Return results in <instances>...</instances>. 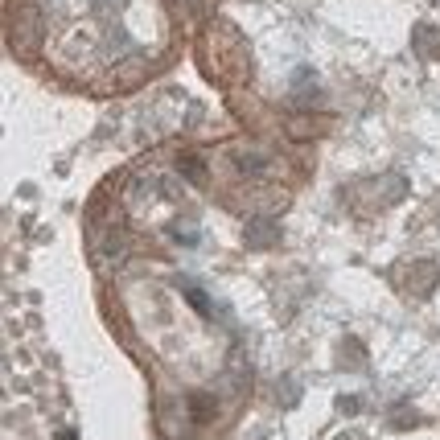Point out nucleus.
I'll use <instances>...</instances> for the list:
<instances>
[{"label": "nucleus", "instance_id": "6e6552de", "mask_svg": "<svg viewBox=\"0 0 440 440\" xmlns=\"http://www.w3.org/2000/svg\"><path fill=\"white\" fill-rule=\"evenodd\" d=\"M58 440H74V432H58Z\"/></svg>", "mask_w": 440, "mask_h": 440}, {"label": "nucleus", "instance_id": "423d86ee", "mask_svg": "<svg viewBox=\"0 0 440 440\" xmlns=\"http://www.w3.org/2000/svg\"><path fill=\"white\" fill-rule=\"evenodd\" d=\"M173 239H177V243H198V235H194L189 227H173Z\"/></svg>", "mask_w": 440, "mask_h": 440}, {"label": "nucleus", "instance_id": "39448f33", "mask_svg": "<svg viewBox=\"0 0 440 440\" xmlns=\"http://www.w3.org/2000/svg\"><path fill=\"white\" fill-rule=\"evenodd\" d=\"M189 412H194V420H210V412H214V400H210V395H202V400L194 395V400H189Z\"/></svg>", "mask_w": 440, "mask_h": 440}, {"label": "nucleus", "instance_id": "f03ea898", "mask_svg": "<svg viewBox=\"0 0 440 440\" xmlns=\"http://www.w3.org/2000/svg\"><path fill=\"white\" fill-rule=\"evenodd\" d=\"M181 177L202 185V181H206V161H202V157H181Z\"/></svg>", "mask_w": 440, "mask_h": 440}, {"label": "nucleus", "instance_id": "f257e3e1", "mask_svg": "<svg viewBox=\"0 0 440 440\" xmlns=\"http://www.w3.org/2000/svg\"><path fill=\"white\" fill-rule=\"evenodd\" d=\"M185 301L202 313V317H214V301L206 297V288H198V284H185Z\"/></svg>", "mask_w": 440, "mask_h": 440}, {"label": "nucleus", "instance_id": "0eeeda50", "mask_svg": "<svg viewBox=\"0 0 440 440\" xmlns=\"http://www.w3.org/2000/svg\"><path fill=\"white\" fill-rule=\"evenodd\" d=\"M338 408H342L346 416H354V412H358V400H354V395H346V400H338Z\"/></svg>", "mask_w": 440, "mask_h": 440}, {"label": "nucleus", "instance_id": "7ed1b4c3", "mask_svg": "<svg viewBox=\"0 0 440 440\" xmlns=\"http://www.w3.org/2000/svg\"><path fill=\"white\" fill-rule=\"evenodd\" d=\"M247 231H251V235H247L251 247H259V243H276V227H272V222H251Z\"/></svg>", "mask_w": 440, "mask_h": 440}, {"label": "nucleus", "instance_id": "20e7f679", "mask_svg": "<svg viewBox=\"0 0 440 440\" xmlns=\"http://www.w3.org/2000/svg\"><path fill=\"white\" fill-rule=\"evenodd\" d=\"M416 45H420V54H432V58H440V37H437V29H416Z\"/></svg>", "mask_w": 440, "mask_h": 440}]
</instances>
